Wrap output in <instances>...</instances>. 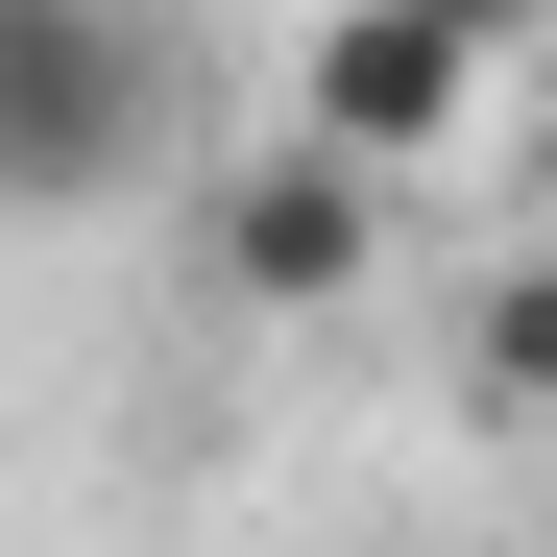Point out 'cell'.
Listing matches in <instances>:
<instances>
[{"mask_svg":"<svg viewBox=\"0 0 557 557\" xmlns=\"http://www.w3.org/2000/svg\"><path fill=\"white\" fill-rule=\"evenodd\" d=\"M170 122V25L146 0H0V195L25 219H98Z\"/></svg>","mask_w":557,"mask_h":557,"instance_id":"1","label":"cell"},{"mask_svg":"<svg viewBox=\"0 0 557 557\" xmlns=\"http://www.w3.org/2000/svg\"><path fill=\"white\" fill-rule=\"evenodd\" d=\"M509 49H533V0H315V49H292L267 122H315V146H363V170H436L460 122H485Z\"/></svg>","mask_w":557,"mask_h":557,"instance_id":"2","label":"cell"},{"mask_svg":"<svg viewBox=\"0 0 557 557\" xmlns=\"http://www.w3.org/2000/svg\"><path fill=\"white\" fill-rule=\"evenodd\" d=\"M388 195L412 170H363V146H315V122H267L219 195H195V267L243 315H339V292H388Z\"/></svg>","mask_w":557,"mask_h":557,"instance_id":"3","label":"cell"},{"mask_svg":"<svg viewBox=\"0 0 557 557\" xmlns=\"http://www.w3.org/2000/svg\"><path fill=\"white\" fill-rule=\"evenodd\" d=\"M460 388H485L509 436L557 412V243H533V267H485V292H460Z\"/></svg>","mask_w":557,"mask_h":557,"instance_id":"4","label":"cell"}]
</instances>
